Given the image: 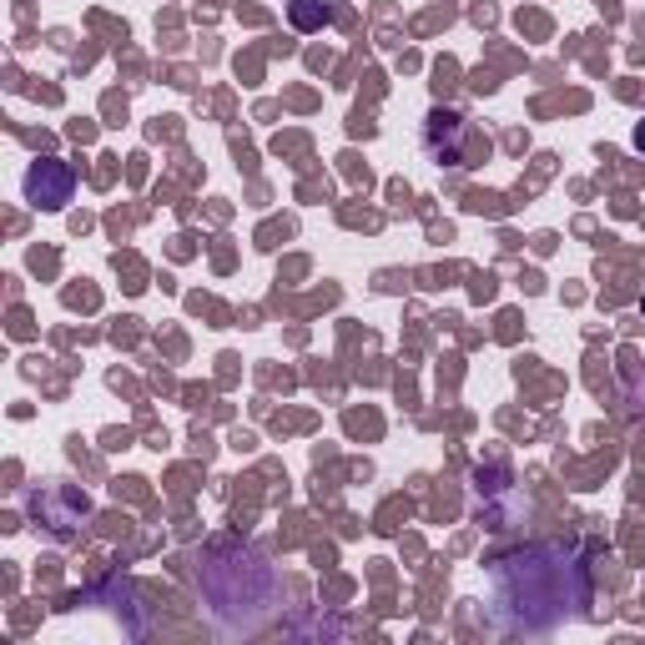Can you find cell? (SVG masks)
I'll list each match as a JSON object with an SVG mask.
<instances>
[{
  "instance_id": "1",
  "label": "cell",
  "mask_w": 645,
  "mask_h": 645,
  "mask_svg": "<svg viewBox=\"0 0 645 645\" xmlns=\"http://www.w3.org/2000/svg\"><path fill=\"white\" fill-rule=\"evenodd\" d=\"M31 197H36V207H66V197H71V167H61V162H41L36 172H31Z\"/></svg>"
},
{
  "instance_id": "2",
  "label": "cell",
  "mask_w": 645,
  "mask_h": 645,
  "mask_svg": "<svg viewBox=\"0 0 645 645\" xmlns=\"http://www.w3.org/2000/svg\"><path fill=\"white\" fill-rule=\"evenodd\" d=\"M288 11H293V26H298V31H318V26L328 21V6H323V0H293Z\"/></svg>"
},
{
  "instance_id": "3",
  "label": "cell",
  "mask_w": 645,
  "mask_h": 645,
  "mask_svg": "<svg viewBox=\"0 0 645 645\" xmlns=\"http://www.w3.org/2000/svg\"><path fill=\"white\" fill-rule=\"evenodd\" d=\"M635 147H645V126H640V132H635Z\"/></svg>"
}]
</instances>
